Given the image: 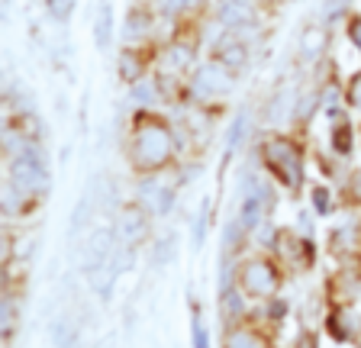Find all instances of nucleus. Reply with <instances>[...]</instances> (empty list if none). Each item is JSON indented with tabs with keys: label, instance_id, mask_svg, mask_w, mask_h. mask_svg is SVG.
<instances>
[{
	"label": "nucleus",
	"instance_id": "1",
	"mask_svg": "<svg viewBox=\"0 0 361 348\" xmlns=\"http://www.w3.org/2000/svg\"><path fill=\"white\" fill-rule=\"evenodd\" d=\"M123 149H126V165L135 178L165 174L168 168L178 165L180 155V139L178 129H174V120L152 110V106H139L129 116Z\"/></svg>",
	"mask_w": 361,
	"mask_h": 348
},
{
	"label": "nucleus",
	"instance_id": "18",
	"mask_svg": "<svg viewBox=\"0 0 361 348\" xmlns=\"http://www.w3.org/2000/svg\"><path fill=\"white\" fill-rule=\"evenodd\" d=\"M194 348H207V333L200 325V316H194Z\"/></svg>",
	"mask_w": 361,
	"mask_h": 348
},
{
	"label": "nucleus",
	"instance_id": "6",
	"mask_svg": "<svg viewBox=\"0 0 361 348\" xmlns=\"http://www.w3.org/2000/svg\"><path fill=\"white\" fill-rule=\"evenodd\" d=\"M268 255L284 268V274H303L316 265V245L310 242L303 232L290 226H278L274 235H271V245H268Z\"/></svg>",
	"mask_w": 361,
	"mask_h": 348
},
{
	"label": "nucleus",
	"instance_id": "13",
	"mask_svg": "<svg viewBox=\"0 0 361 348\" xmlns=\"http://www.w3.org/2000/svg\"><path fill=\"white\" fill-rule=\"evenodd\" d=\"M94 39H97V49H110V42H113V4L110 0H100L97 20H94Z\"/></svg>",
	"mask_w": 361,
	"mask_h": 348
},
{
	"label": "nucleus",
	"instance_id": "8",
	"mask_svg": "<svg viewBox=\"0 0 361 348\" xmlns=\"http://www.w3.org/2000/svg\"><path fill=\"white\" fill-rule=\"evenodd\" d=\"M155 55H158V42H145V46H123L116 55V77L120 84L133 87V84L145 81L155 71Z\"/></svg>",
	"mask_w": 361,
	"mask_h": 348
},
{
	"label": "nucleus",
	"instance_id": "3",
	"mask_svg": "<svg viewBox=\"0 0 361 348\" xmlns=\"http://www.w3.org/2000/svg\"><path fill=\"white\" fill-rule=\"evenodd\" d=\"M258 165L271 178V184L287 197H300L307 190V145L290 132H264L255 145Z\"/></svg>",
	"mask_w": 361,
	"mask_h": 348
},
{
	"label": "nucleus",
	"instance_id": "17",
	"mask_svg": "<svg viewBox=\"0 0 361 348\" xmlns=\"http://www.w3.org/2000/svg\"><path fill=\"white\" fill-rule=\"evenodd\" d=\"M45 7H49V13H52V20H59V23H65L68 16H71V10H75V0H45Z\"/></svg>",
	"mask_w": 361,
	"mask_h": 348
},
{
	"label": "nucleus",
	"instance_id": "14",
	"mask_svg": "<svg viewBox=\"0 0 361 348\" xmlns=\"http://www.w3.org/2000/svg\"><path fill=\"white\" fill-rule=\"evenodd\" d=\"M342 104H345L348 113L361 116V68L352 71L345 77V84H342Z\"/></svg>",
	"mask_w": 361,
	"mask_h": 348
},
{
	"label": "nucleus",
	"instance_id": "7",
	"mask_svg": "<svg viewBox=\"0 0 361 348\" xmlns=\"http://www.w3.org/2000/svg\"><path fill=\"white\" fill-rule=\"evenodd\" d=\"M152 216H155V210H152L149 204H142V200H126V204L120 206V216H116V235L123 239L126 249H139L142 242H149Z\"/></svg>",
	"mask_w": 361,
	"mask_h": 348
},
{
	"label": "nucleus",
	"instance_id": "5",
	"mask_svg": "<svg viewBox=\"0 0 361 348\" xmlns=\"http://www.w3.org/2000/svg\"><path fill=\"white\" fill-rule=\"evenodd\" d=\"M235 77L239 75L229 65H223L216 55H207L188 81V104L197 106L200 113H216L233 94Z\"/></svg>",
	"mask_w": 361,
	"mask_h": 348
},
{
	"label": "nucleus",
	"instance_id": "2",
	"mask_svg": "<svg viewBox=\"0 0 361 348\" xmlns=\"http://www.w3.org/2000/svg\"><path fill=\"white\" fill-rule=\"evenodd\" d=\"M200 65V26L197 20L174 23V32L158 42L155 81L165 104H188V81Z\"/></svg>",
	"mask_w": 361,
	"mask_h": 348
},
{
	"label": "nucleus",
	"instance_id": "20",
	"mask_svg": "<svg viewBox=\"0 0 361 348\" xmlns=\"http://www.w3.org/2000/svg\"><path fill=\"white\" fill-rule=\"evenodd\" d=\"M358 132H361V123H358Z\"/></svg>",
	"mask_w": 361,
	"mask_h": 348
},
{
	"label": "nucleus",
	"instance_id": "12",
	"mask_svg": "<svg viewBox=\"0 0 361 348\" xmlns=\"http://www.w3.org/2000/svg\"><path fill=\"white\" fill-rule=\"evenodd\" d=\"M329 42H332L329 26L313 23V26H307V32H303V39H300V55L307 61H316L319 55H326V46H329Z\"/></svg>",
	"mask_w": 361,
	"mask_h": 348
},
{
	"label": "nucleus",
	"instance_id": "4",
	"mask_svg": "<svg viewBox=\"0 0 361 348\" xmlns=\"http://www.w3.org/2000/svg\"><path fill=\"white\" fill-rule=\"evenodd\" d=\"M284 280H287L284 268H281L268 251L239 258V265L233 268V284L239 287V294L245 297V300H252V303L278 300Z\"/></svg>",
	"mask_w": 361,
	"mask_h": 348
},
{
	"label": "nucleus",
	"instance_id": "21",
	"mask_svg": "<svg viewBox=\"0 0 361 348\" xmlns=\"http://www.w3.org/2000/svg\"><path fill=\"white\" fill-rule=\"evenodd\" d=\"M358 325H361V316H358Z\"/></svg>",
	"mask_w": 361,
	"mask_h": 348
},
{
	"label": "nucleus",
	"instance_id": "19",
	"mask_svg": "<svg viewBox=\"0 0 361 348\" xmlns=\"http://www.w3.org/2000/svg\"><path fill=\"white\" fill-rule=\"evenodd\" d=\"M355 348H361V333H358V335H355Z\"/></svg>",
	"mask_w": 361,
	"mask_h": 348
},
{
	"label": "nucleus",
	"instance_id": "15",
	"mask_svg": "<svg viewBox=\"0 0 361 348\" xmlns=\"http://www.w3.org/2000/svg\"><path fill=\"white\" fill-rule=\"evenodd\" d=\"M345 42L352 46V52L358 55V61H361V13L358 10L345 16Z\"/></svg>",
	"mask_w": 361,
	"mask_h": 348
},
{
	"label": "nucleus",
	"instance_id": "16",
	"mask_svg": "<svg viewBox=\"0 0 361 348\" xmlns=\"http://www.w3.org/2000/svg\"><path fill=\"white\" fill-rule=\"evenodd\" d=\"M310 197H313V210L319 213V216H329L332 206H336V204H329V200H332L329 187H319V184H316V187H310Z\"/></svg>",
	"mask_w": 361,
	"mask_h": 348
},
{
	"label": "nucleus",
	"instance_id": "10",
	"mask_svg": "<svg viewBox=\"0 0 361 348\" xmlns=\"http://www.w3.org/2000/svg\"><path fill=\"white\" fill-rule=\"evenodd\" d=\"M223 348H274V345H271V335L264 333V325L255 323L252 316H245L235 319V323H226Z\"/></svg>",
	"mask_w": 361,
	"mask_h": 348
},
{
	"label": "nucleus",
	"instance_id": "11",
	"mask_svg": "<svg viewBox=\"0 0 361 348\" xmlns=\"http://www.w3.org/2000/svg\"><path fill=\"white\" fill-rule=\"evenodd\" d=\"M210 55H216V58L223 61V65H229L235 75H242V68L248 65V46L239 42V39H223V42H216V46L210 49Z\"/></svg>",
	"mask_w": 361,
	"mask_h": 348
},
{
	"label": "nucleus",
	"instance_id": "9",
	"mask_svg": "<svg viewBox=\"0 0 361 348\" xmlns=\"http://www.w3.org/2000/svg\"><path fill=\"white\" fill-rule=\"evenodd\" d=\"M326 251L329 258L342 261V265H358L361 261V223H342L332 226L326 235Z\"/></svg>",
	"mask_w": 361,
	"mask_h": 348
}]
</instances>
